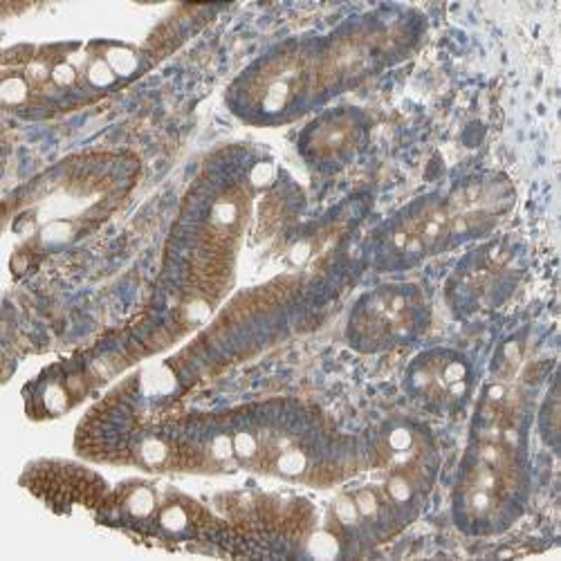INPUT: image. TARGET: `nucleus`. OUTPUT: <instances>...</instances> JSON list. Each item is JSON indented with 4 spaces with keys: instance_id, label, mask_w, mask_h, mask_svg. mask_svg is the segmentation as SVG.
I'll return each instance as SVG.
<instances>
[{
    "instance_id": "obj_1",
    "label": "nucleus",
    "mask_w": 561,
    "mask_h": 561,
    "mask_svg": "<svg viewBox=\"0 0 561 561\" xmlns=\"http://www.w3.org/2000/svg\"><path fill=\"white\" fill-rule=\"evenodd\" d=\"M23 483L59 512L83 507L102 517L111 501L106 483L98 474L68 462H38L27 470Z\"/></svg>"
},
{
    "instance_id": "obj_2",
    "label": "nucleus",
    "mask_w": 561,
    "mask_h": 561,
    "mask_svg": "<svg viewBox=\"0 0 561 561\" xmlns=\"http://www.w3.org/2000/svg\"><path fill=\"white\" fill-rule=\"evenodd\" d=\"M472 370L454 353H427L417 357L409 370L411 393L436 409H451L470 393Z\"/></svg>"
},
{
    "instance_id": "obj_3",
    "label": "nucleus",
    "mask_w": 561,
    "mask_h": 561,
    "mask_svg": "<svg viewBox=\"0 0 561 561\" xmlns=\"http://www.w3.org/2000/svg\"><path fill=\"white\" fill-rule=\"evenodd\" d=\"M359 312H362V329L366 337L373 342H385L407 333L413 319V308L409 297L396 290L370 295L368 299H364Z\"/></svg>"
}]
</instances>
